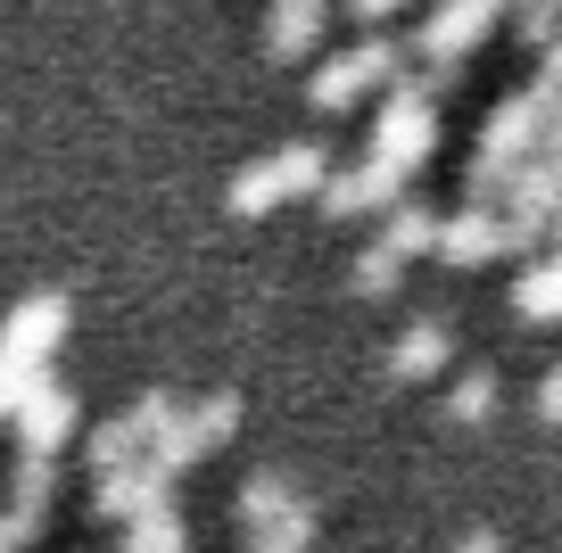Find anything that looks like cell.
<instances>
[{
    "label": "cell",
    "mask_w": 562,
    "mask_h": 553,
    "mask_svg": "<svg viewBox=\"0 0 562 553\" xmlns=\"http://www.w3.org/2000/svg\"><path fill=\"white\" fill-rule=\"evenodd\" d=\"M521 314H562V264H546V273L521 281Z\"/></svg>",
    "instance_id": "obj_1"
},
{
    "label": "cell",
    "mask_w": 562,
    "mask_h": 553,
    "mask_svg": "<svg viewBox=\"0 0 562 553\" xmlns=\"http://www.w3.org/2000/svg\"><path fill=\"white\" fill-rule=\"evenodd\" d=\"M439 356H447V339H439V330H414V339L397 347V372H430Z\"/></svg>",
    "instance_id": "obj_2"
},
{
    "label": "cell",
    "mask_w": 562,
    "mask_h": 553,
    "mask_svg": "<svg viewBox=\"0 0 562 553\" xmlns=\"http://www.w3.org/2000/svg\"><path fill=\"white\" fill-rule=\"evenodd\" d=\"M488 397H496V388H488V372H472V381L456 388V414H463V421H480V414H488Z\"/></svg>",
    "instance_id": "obj_3"
},
{
    "label": "cell",
    "mask_w": 562,
    "mask_h": 553,
    "mask_svg": "<svg viewBox=\"0 0 562 553\" xmlns=\"http://www.w3.org/2000/svg\"><path fill=\"white\" fill-rule=\"evenodd\" d=\"M538 414H546V421H562V372H554V381L538 388Z\"/></svg>",
    "instance_id": "obj_4"
},
{
    "label": "cell",
    "mask_w": 562,
    "mask_h": 553,
    "mask_svg": "<svg viewBox=\"0 0 562 553\" xmlns=\"http://www.w3.org/2000/svg\"><path fill=\"white\" fill-rule=\"evenodd\" d=\"M463 553H496V545H488V537H472V545H463Z\"/></svg>",
    "instance_id": "obj_5"
}]
</instances>
